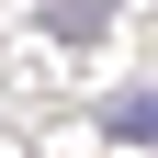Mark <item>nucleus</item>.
<instances>
[{
    "instance_id": "nucleus-1",
    "label": "nucleus",
    "mask_w": 158,
    "mask_h": 158,
    "mask_svg": "<svg viewBox=\"0 0 158 158\" xmlns=\"http://www.w3.org/2000/svg\"><path fill=\"white\" fill-rule=\"evenodd\" d=\"M102 135L113 147H158V90H113L102 102Z\"/></svg>"
},
{
    "instance_id": "nucleus-2",
    "label": "nucleus",
    "mask_w": 158,
    "mask_h": 158,
    "mask_svg": "<svg viewBox=\"0 0 158 158\" xmlns=\"http://www.w3.org/2000/svg\"><path fill=\"white\" fill-rule=\"evenodd\" d=\"M102 11H113V0H45V34H56V45H90Z\"/></svg>"
}]
</instances>
